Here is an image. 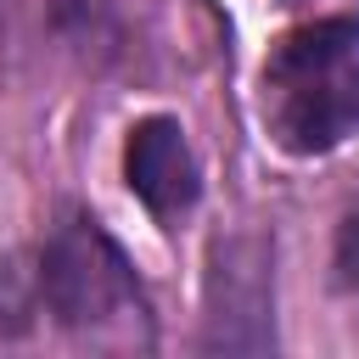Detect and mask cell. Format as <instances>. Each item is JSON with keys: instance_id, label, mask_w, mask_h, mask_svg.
<instances>
[{"instance_id": "6da1fadb", "label": "cell", "mask_w": 359, "mask_h": 359, "mask_svg": "<svg viewBox=\"0 0 359 359\" xmlns=\"http://www.w3.org/2000/svg\"><path fill=\"white\" fill-rule=\"evenodd\" d=\"M275 135L292 151H331L359 123V22H309L269 56Z\"/></svg>"}, {"instance_id": "7a4b0ae2", "label": "cell", "mask_w": 359, "mask_h": 359, "mask_svg": "<svg viewBox=\"0 0 359 359\" xmlns=\"http://www.w3.org/2000/svg\"><path fill=\"white\" fill-rule=\"evenodd\" d=\"M45 292L62 320H101L123 297V258L95 224H67L45 252Z\"/></svg>"}, {"instance_id": "3957f363", "label": "cell", "mask_w": 359, "mask_h": 359, "mask_svg": "<svg viewBox=\"0 0 359 359\" xmlns=\"http://www.w3.org/2000/svg\"><path fill=\"white\" fill-rule=\"evenodd\" d=\"M123 174H129V191L151 213H180L196 202V163H191V146L174 118H146L129 129Z\"/></svg>"}, {"instance_id": "277c9868", "label": "cell", "mask_w": 359, "mask_h": 359, "mask_svg": "<svg viewBox=\"0 0 359 359\" xmlns=\"http://www.w3.org/2000/svg\"><path fill=\"white\" fill-rule=\"evenodd\" d=\"M337 280L348 286V292H359V208L342 219V230H337Z\"/></svg>"}]
</instances>
